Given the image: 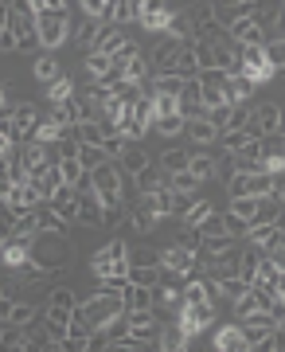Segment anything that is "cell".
Listing matches in <instances>:
<instances>
[{"mask_svg": "<svg viewBox=\"0 0 285 352\" xmlns=\"http://www.w3.org/2000/svg\"><path fill=\"white\" fill-rule=\"evenodd\" d=\"M78 314L87 317L94 329H106L113 317L125 314V294H117V289H90L78 302Z\"/></svg>", "mask_w": 285, "mask_h": 352, "instance_id": "cell-1", "label": "cell"}, {"mask_svg": "<svg viewBox=\"0 0 285 352\" xmlns=\"http://www.w3.org/2000/svg\"><path fill=\"white\" fill-rule=\"evenodd\" d=\"M32 263H39L43 270H62L71 263V239L59 231H39L32 243Z\"/></svg>", "mask_w": 285, "mask_h": 352, "instance_id": "cell-2", "label": "cell"}, {"mask_svg": "<svg viewBox=\"0 0 285 352\" xmlns=\"http://www.w3.org/2000/svg\"><path fill=\"white\" fill-rule=\"evenodd\" d=\"M94 278H129V247L122 239H110L94 258H90Z\"/></svg>", "mask_w": 285, "mask_h": 352, "instance_id": "cell-3", "label": "cell"}, {"mask_svg": "<svg viewBox=\"0 0 285 352\" xmlns=\"http://www.w3.org/2000/svg\"><path fill=\"white\" fill-rule=\"evenodd\" d=\"M71 12H43L39 16V39H43V51H55L71 39Z\"/></svg>", "mask_w": 285, "mask_h": 352, "instance_id": "cell-4", "label": "cell"}, {"mask_svg": "<svg viewBox=\"0 0 285 352\" xmlns=\"http://www.w3.org/2000/svg\"><path fill=\"white\" fill-rule=\"evenodd\" d=\"M277 126H282V106H277V102H262V106L250 110V122L242 129H247L254 141H262V138H270V133H277Z\"/></svg>", "mask_w": 285, "mask_h": 352, "instance_id": "cell-5", "label": "cell"}, {"mask_svg": "<svg viewBox=\"0 0 285 352\" xmlns=\"http://www.w3.org/2000/svg\"><path fill=\"white\" fill-rule=\"evenodd\" d=\"M94 192H98L106 204H117L122 200V180H125V168L122 164H113V161H106L102 168H94Z\"/></svg>", "mask_w": 285, "mask_h": 352, "instance_id": "cell-6", "label": "cell"}, {"mask_svg": "<svg viewBox=\"0 0 285 352\" xmlns=\"http://www.w3.org/2000/svg\"><path fill=\"white\" fill-rule=\"evenodd\" d=\"M238 321H242V333H247V344H250V349H266V340H270L273 329H277V321H273L270 309H258V314L238 317Z\"/></svg>", "mask_w": 285, "mask_h": 352, "instance_id": "cell-7", "label": "cell"}, {"mask_svg": "<svg viewBox=\"0 0 285 352\" xmlns=\"http://www.w3.org/2000/svg\"><path fill=\"white\" fill-rule=\"evenodd\" d=\"M78 219L87 227H106V200L94 188H78Z\"/></svg>", "mask_w": 285, "mask_h": 352, "instance_id": "cell-8", "label": "cell"}, {"mask_svg": "<svg viewBox=\"0 0 285 352\" xmlns=\"http://www.w3.org/2000/svg\"><path fill=\"white\" fill-rule=\"evenodd\" d=\"M184 39H164L161 47H157V55H152V75H176V59L184 55Z\"/></svg>", "mask_w": 285, "mask_h": 352, "instance_id": "cell-9", "label": "cell"}, {"mask_svg": "<svg viewBox=\"0 0 285 352\" xmlns=\"http://www.w3.org/2000/svg\"><path fill=\"white\" fill-rule=\"evenodd\" d=\"M161 219H164V215L152 208L149 196H141V200L133 204V212H129V223L137 227V235H152V231L161 227Z\"/></svg>", "mask_w": 285, "mask_h": 352, "instance_id": "cell-10", "label": "cell"}, {"mask_svg": "<svg viewBox=\"0 0 285 352\" xmlns=\"http://www.w3.org/2000/svg\"><path fill=\"white\" fill-rule=\"evenodd\" d=\"M145 309H157V286L129 282L125 286V314H145Z\"/></svg>", "mask_w": 285, "mask_h": 352, "instance_id": "cell-11", "label": "cell"}, {"mask_svg": "<svg viewBox=\"0 0 285 352\" xmlns=\"http://www.w3.org/2000/svg\"><path fill=\"white\" fill-rule=\"evenodd\" d=\"M199 263V251H192V247H184V243H172V247H164L161 251V266H168V270H184V274H192V266Z\"/></svg>", "mask_w": 285, "mask_h": 352, "instance_id": "cell-12", "label": "cell"}, {"mask_svg": "<svg viewBox=\"0 0 285 352\" xmlns=\"http://www.w3.org/2000/svg\"><path fill=\"white\" fill-rule=\"evenodd\" d=\"M172 16L176 12L164 4V0H152V4H145V8H141V28H145V32H168Z\"/></svg>", "mask_w": 285, "mask_h": 352, "instance_id": "cell-13", "label": "cell"}, {"mask_svg": "<svg viewBox=\"0 0 285 352\" xmlns=\"http://www.w3.org/2000/svg\"><path fill=\"white\" fill-rule=\"evenodd\" d=\"M129 32H125V24H102L98 32V43H94V51H102V55H117V51L129 43Z\"/></svg>", "mask_w": 285, "mask_h": 352, "instance_id": "cell-14", "label": "cell"}, {"mask_svg": "<svg viewBox=\"0 0 285 352\" xmlns=\"http://www.w3.org/2000/svg\"><path fill=\"white\" fill-rule=\"evenodd\" d=\"M247 243H254V247H262V251L270 254V251H277L285 243V231L277 223H254L250 227V235H247Z\"/></svg>", "mask_w": 285, "mask_h": 352, "instance_id": "cell-15", "label": "cell"}, {"mask_svg": "<svg viewBox=\"0 0 285 352\" xmlns=\"http://www.w3.org/2000/svg\"><path fill=\"white\" fill-rule=\"evenodd\" d=\"M211 349H219V352H242V349H250V344H247V333H242V321L219 329V333L211 337Z\"/></svg>", "mask_w": 285, "mask_h": 352, "instance_id": "cell-16", "label": "cell"}, {"mask_svg": "<svg viewBox=\"0 0 285 352\" xmlns=\"http://www.w3.org/2000/svg\"><path fill=\"white\" fill-rule=\"evenodd\" d=\"M235 164H238V173H266V153H262V141H250L247 149H238L235 153Z\"/></svg>", "mask_w": 285, "mask_h": 352, "instance_id": "cell-17", "label": "cell"}, {"mask_svg": "<svg viewBox=\"0 0 285 352\" xmlns=\"http://www.w3.org/2000/svg\"><path fill=\"white\" fill-rule=\"evenodd\" d=\"M32 75H36L43 87H51L55 78H62V63L51 55V51H39L36 59H32Z\"/></svg>", "mask_w": 285, "mask_h": 352, "instance_id": "cell-18", "label": "cell"}, {"mask_svg": "<svg viewBox=\"0 0 285 352\" xmlns=\"http://www.w3.org/2000/svg\"><path fill=\"white\" fill-rule=\"evenodd\" d=\"M133 180H137V192H157V188H168V168H164L161 161H152L149 168H141V173H137Z\"/></svg>", "mask_w": 285, "mask_h": 352, "instance_id": "cell-19", "label": "cell"}, {"mask_svg": "<svg viewBox=\"0 0 285 352\" xmlns=\"http://www.w3.org/2000/svg\"><path fill=\"white\" fill-rule=\"evenodd\" d=\"M106 24H141V0H113Z\"/></svg>", "mask_w": 285, "mask_h": 352, "instance_id": "cell-20", "label": "cell"}, {"mask_svg": "<svg viewBox=\"0 0 285 352\" xmlns=\"http://www.w3.org/2000/svg\"><path fill=\"white\" fill-rule=\"evenodd\" d=\"M47 204L62 215V219H78V188H75V184H62Z\"/></svg>", "mask_w": 285, "mask_h": 352, "instance_id": "cell-21", "label": "cell"}, {"mask_svg": "<svg viewBox=\"0 0 285 352\" xmlns=\"http://www.w3.org/2000/svg\"><path fill=\"white\" fill-rule=\"evenodd\" d=\"M102 24H106V20H98V16H87V12H82V24H78V32L71 36V39H75V47H78V51H94Z\"/></svg>", "mask_w": 285, "mask_h": 352, "instance_id": "cell-22", "label": "cell"}, {"mask_svg": "<svg viewBox=\"0 0 285 352\" xmlns=\"http://www.w3.org/2000/svg\"><path fill=\"white\" fill-rule=\"evenodd\" d=\"M149 164H152V157L145 153V141H129V145H125V153H122V168H125L129 176H137L141 168H149Z\"/></svg>", "mask_w": 285, "mask_h": 352, "instance_id": "cell-23", "label": "cell"}, {"mask_svg": "<svg viewBox=\"0 0 285 352\" xmlns=\"http://www.w3.org/2000/svg\"><path fill=\"white\" fill-rule=\"evenodd\" d=\"M184 133H187V138H192V141H196V145H215V141H219V133H223V129H219V126H211L207 118H187Z\"/></svg>", "mask_w": 285, "mask_h": 352, "instance_id": "cell-24", "label": "cell"}, {"mask_svg": "<svg viewBox=\"0 0 285 352\" xmlns=\"http://www.w3.org/2000/svg\"><path fill=\"white\" fill-rule=\"evenodd\" d=\"M227 32H231L238 43H262V47H266V32L254 24V16H242V20H235V24L227 28Z\"/></svg>", "mask_w": 285, "mask_h": 352, "instance_id": "cell-25", "label": "cell"}, {"mask_svg": "<svg viewBox=\"0 0 285 352\" xmlns=\"http://www.w3.org/2000/svg\"><path fill=\"white\" fill-rule=\"evenodd\" d=\"M192 173H196L203 184H207L211 176H219V161H215V157H207V145H199V149L192 153Z\"/></svg>", "mask_w": 285, "mask_h": 352, "instance_id": "cell-26", "label": "cell"}, {"mask_svg": "<svg viewBox=\"0 0 285 352\" xmlns=\"http://www.w3.org/2000/svg\"><path fill=\"white\" fill-rule=\"evenodd\" d=\"M262 258H266V251H262V247H254V243H250L247 251L238 254V274L247 278L250 286H254V274H258V266H262Z\"/></svg>", "mask_w": 285, "mask_h": 352, "instance_id": "cell-27", "label": "cell"}, {"mask_svg": "<svg viewBox=\"0 0 285 352\" xmlns=\"http://www.w3.org/2000/svg\"><path fill=\"white\" fill-rule=\"evenodd\" d=\"M161 349H164V352H180V349H187V333H184V325H180V321H164Z\"/></svg>", "mask_w": 285, "mask_h": 352, "instance_id": "cell-28", "label": "cell"}, {"mask_svg": "<svg viewBox=\"0 0 285 352\" xmlns=\"http://www.w3.org/2000/svg\"><path fill=\"white\" fill-rule=\"evenodd\" d=\"M75 138H78V145H106V126L102 122H78L75 126Z\"/></svg>", "mask_w": 285, "mask_h": 352, "instance_id": "cell-29", "label": "cell"}, {"mask_svg": "<svg viewBox=\"0 0 285 352\" xmlns=\"http://www.w3.org/2000/svg\"><path fill=\"white\" fill-rule=\"evenodd\" d=\"M0 340H4V349H32V333L24 325H12V321H4Z\"/></svg>", "mask_w": 285, "mask_h": 352, "instance_id": "cell-30", "label": "cell"}, {"mask_svg": "<svg viewBox=\"0 0 285 352\" xmlns=\"http://www.w3.org/2000/svg\"><path fill=\"white\" fill-rule=\"evenodd\" d=\"M43 314L36 302H16L12 305V314H4V321H12V325H24V329H32L36 325V317Z\"/></svg>", "mask_w": 285, "mask_h": 352, "instance_id": "cell-31", "label": "cell"}, {"mask_svg": "<svg viewBox=\"0 0 285 352\" xmlns=\"http://www.w3.org/2000/svg\"><path fill=\"white\" fill-rule=\"evenodd\" d=\"M39 231H59V235H67L71 231V219H62L51 204H39Z\"/></svg>", "mask_w": 285, "mask_h": 352, "instance_id": "cell-32", "label": "cell"}, {"mask_svg": "<svg viewBox=\"0 0 285 352\" xmlns=\"http://www.w3.org/2000/svg\"><path fill=\"white\" fill-rule=\"evenodd\" d=\"M78 161H82L87 173H94V168H102L106 161H113V157L106 153V145H78Z\"/></svg>", "mask_w": 285, "mask_h": 352, "instance_id": "cell-33", "label": "cell"}, {"mask_svg": "<svg viewBox=\"0 0 285 352\" xmlns=\"http://www.w3.org/2000/svg\"><path fill=\"white\" fill-rule=\"evenodd\" d=\"M219 282V294H223V302H238L242 294L250 289V282L242 274H227V278H215Z\"/></svg>", "mask_w": 285, "mask_h": 352, "instance_id": "cell-34", "label": "cell"}, {"mask_svg": "<svg viewBox=\"0 0 285 352\" xmlns=\"http://www.w3.org/2000/svg\"><path fill=\"white\" fill-rule=\"evenodd\" d=\"M285 212V204L277 200V192H270V196H262L258 204V215H254V223H277V215Z\"/></svg>", "mask_w": 285, "mask_h": 352, "instance_id": "cell-35", "label": "cell"}, {"mask_svg": "<svg viewBox=\"0 0 285 352\" xmlns=\"http://www.w3.org/2000/svg\"><path fill=\"white\" fill-rule=\"evenodd\" d=\"M113 71V55H102V51H87V75L98 82Z\"/></svg>", "mask_w": 285, "mask_h": 352, "instance_id": "cell-36", "label": "cell"}, {"mask_svg": "<svg viewBox=\"0 0 285 352\" xmlns=\"http://www.w3.org/2000/svg\"><path fill=\"white\" fill-rule=\"evenodd\" d=\"M168 188L172 192H199L203 188V180H199L192 168H184V173H168Z\"/></svg>", "mask_w": 285, "mask_h": 352, "instance_id": "cell-37", "label": "cell"}, {"mask_svg": "<svg viewBox=\"0 0 285 352\" xmlns=\"http://www.w3.org/2000/svg\"><path fill=\"white\" fill-rule=\"evenodd\" d=\"M176 75H180V78H199V75H203V67H199V59H196V51H192V43H187L184 55L176 59Z\"/></svg>", "mask_w": 285, "mask_h": 352, "instance_id": "cell-38", "label": "cell"}, {"mask_svg": "<svg viewBox=\"0 0 285 352\" xmlns=\"http://www.w3.org/2000/svg\"><path fill=\"white\" fill-rule=\"evenodd\" d=\"M184 82L187 78H180V75H152V94H176L180 98Z\"/></svg>", "mask_w": 285, "mask_h": 352, "instance_id": "cell-39", "label": "cell"}, {"mask_svg": "<svg viewBox=\"0 0 285 352\" xmlns=\"http://www.w3.org/2000/svg\"><path fill=\"white\" fill-rule=\"evenodd\" d=\"M250 141H254V138H250L247 129H223V133H219V145H223L227 153H238V149H247Z\"/></svg>", "mask_w": 285, "mask_h": 352, "instance_id": "cell-40", "label": "cell"}, {"mask_svg": "<svg viewBox=\"0 0 285 352\" xmlns=\"http://www.w3.org/2000/svg\"><path fill=\"white\" fill-rule=\"evenodd\" d=\"M161 164L168 168V173H184V168H192V153H184V149H164V153H161Z\"/></svg>", "mask_w": 285, "mask_h": 352, "instance_id": "cell-41", "label": "cell"}, {"mask_svg": "<svg viewBox=\"0 0 285 352\" xmlns=\"http://www.w3.org/2000/svg\"><path fill=\"white\" fill-rule=\"evenodd\" d=\"M43 302H51V305H62V309H78V302H82V298H78L75 289H67V286H51V294L43 298Z\"/></svg>", "mask_w": 285, "mask_h": 352, "instance_id": "cell-42", "label": "cell"}, {"mask_svg": "<svg viewBox=\"0 0 285 352\" xmlns=\"http://www.w3.org/2000/svg\"><path fill=\"white\" fill-rule=\"evenodd\" d=\"M161 270H164V266H129V282H141V286H161Z\"/></svg>", "mask_w": 285, "mask_h": 352, "instance_id": "cell-43", "label": "cell"}, {"mask_svg": "<svg viewBox=\"0 0 285 352\" xmlns=\"http://www.w3.org/2000/svg\"><path fill=\"white\" fill-rule=\"evenodd\" d=\"M258 204H262V196H231V212H238L242 219H250V223H254Z\"/></svg>", "mask_w": 285, "mask_h": 352, "instance_id": "cell-44", "label": "cell"}, {"mask_svg": "<svg viewBox=\"0 0 285 352\" xmlns=\"http://www.w3.org/2000/svg\"><path fill=\"white\" fill-rule=\"evenodd\" d=\"M187 118L184 113H172V118H161V122H152V129L161 133V138H176V133H184Z\"/></svg>", "mask_w": 285, "mask_h": 352, "instance_id": "cell-45", "label": "cell"}, {"mask_svg": "<svg viewBox=\"0 0 285 352\" xmlns=\"http://www.w3.org/2000/svg\"><path fill=\"white\" fill-rule=\"evenodd\" d=\"M211 212H215V208H211V200H199L196 208H192L187 215H180L176 223H180V227H203V219H207Z\"/></svg>", "mask_w": 285, "mask_h": 352, "instance_id": "cell-46", "label": "cell"}, {"mask_svg": "<svg viewBox=\"0 0 285 352\" xmlns=\"http://www.w3.org/2000/svg\"><path fill=\"white\" fill-rule=\"evenodd\" d=\"M231 118H235V102H223V106H211L207 110V122L219 129H231Z\"/></svg>", "mask_w": 285, "mask_h": 352, "instance_id": "cell-47", "label": "cell"}, {"mask_svg": "<svg viewBox=\"0 0 285 352\" xmlns=\"http://www.w3.org/2000/svg\"><path fill=\"white\" fill-rule=\"evenodd\" d=\"M71 94H75V82H71L67 75H62V78H55V82L47 87V102H67Z\"/></svg>", "mask_w": 285, "mask_h": 352, "instance_id": "cell-48", "label": "cell"}, {"mask_svg": "<svg viewBox=\"0 0 285 352\" xmlns=\"http://www.w3.org/2000/svg\"><path fill=\"white\" fill-rule=\"evenodd\" d=\"M250 227H254L250 219H242L238 212H227V235H235V239H247Z\"/></svg>", "mask_w": 285, "mask_h": 352, "instance_id": "cell-49", "label": "cell"}, {"mask_svg": "<svg viewBox=\"0 0 285 352\" xmlns=\"http://www.w3.org/2000/svg\"><path fill=\"white\" fill-rule=\"evenodd\" d=\"M145 129H149V126H141V122H137V113H133V110L125 113V122H122V133H125V138H129V141H145Z\"/></svg>", "mask_w": 285, "mask_h": 352, "instance_id": "cell-50", "label": "cell"}, {"mask_svg": "<svg viewBox=\"0 0 285 352\" xmlns=\"http://www.w3.org/2000/svg\"><path fill=\"white\" fill-rule=\"evenodd\" d=\"M266 59L282 71L285 67V39H266Z\"/></svg>", "mask_w": 285, "mask_h": 352, "instance_id": "cell-51", "label": "cell"}, {"mask_svg": "<svg viewBox=\"0 0 285 352\" xmlns=\"http://www.w3.org/2000/svg\"><path fill=\"white\" fill-rule=\"evenodd\" d=\"M12 113H16V87L4 82V90H0V118H12Z\"/></svg>", "mask_w": 285, "mask_h": 352, "instance_id": "cell-52", "label": "cell"}, {"mask_svg": "<svg viewBox=\"0 0 285 352\" xmlns=\"http://www.w3.org/2000/svg\"><path fill=\"white\" fill-rule=\"evenodd\" d=\"M227 192L231 196H250V173H235L227 180Z\"/></svg>", "mask_w": 285, "mask_h": 352, "instance_id": "cell-53", "label": "cell"}, {"mask_svg": "<svg viewBox=\"0 0 285 352\" xmlns=\"http://www.w3.org/2000/svg\"><path fill=\"white\" fill-rule=\"evenodd\" d=\"M125 78H129V82H145V55H133V59L125 63Z\"/></svg>", "mask_w": 285, "mask_h": 352, "instance_id": "cell-54", "label": "cell"}, {"mask_svg": "<svg viewBox=\"0 0 285 352\" xmlns=\"http://www.w3.org/2000/svg\"><path fill=\"white\" fill-rule=\"evenodd\" d=\"M223 102H231L227 98V87H203V106H223Z\"/></svg>", "mask_w": 285, "mask_h": 352, "instance_id": "cell-55", "label": "cell"}, {"mask_svg": "<svg viewBox=\"0 0 285 352\" xmlns=\"http://www.w3.org/2000/svg\"><path fill=\"white\" fill-rule=\"evenodd\" d=\"M110 4H113V0H82V12H87V16H98V20H106Z\"/></svg>", "mask_w": 285, "mask_h": 352, "instance_id": "cell-56", "label": "cell"}, {"mask_svg": "<svg viewBox=\"0 0 285 352\" xmlns=\"http://www.w3.org/2000/svg\"><path fill=\"white\" fill-rule=\"evenodd\" d=\"M117 223H125V200L106 204V227H117Z\"/></svg>", "mask_w": 285, "mask_h": 352, "instance_id": "cell-57", "label": "cell"}, {"mask_svg": "<svg viewBox=\"0 0 285 352\" xmlns=\"http://www.w3.org/2000/svg\"><path fill=\"white\" fill-rule=\"evenodd\" d=\"M125 145H129V138H125V133H110V138H106V153H110V157H122Z\"/></svg>", "mask_w": 285, "mask_h": 352, "instance_id": "cell-58", "label": "cell"}, {"mask_svg": "<svg viewBox=\"0 0 285 352\" xmlns=\"http://www.w3.org/2000/svg\"><path fill=\"white\" fill-rule=\"evenodd\" d=\"M36 12H67V0H36Z\"/></svg>", "mask_w": 285, "mask_h": 352, "instance_id": "cell-59", "label": "cell"}, {"mask_svg": "<svg viewBox=\"0 0 285 352\" xmlns=\"http://www.w3.org/2000/svg\"><path fill=\"white\" fill-rule=\"evenodd\" d=\"M273 39H285V8H282V16H277V28H273Z\"/></svg>", "mask_w": 285, "mask_h": 352, "instance_id": "cell-60", "label": "cell"}, {"mask_svg": "<svg viewBox=\"0 0 285 352\" xmlns=\"http://www.w3.org/2000/svg\"><path fill=\"white\" fill-rule=\"evenodd\" d=\"M277 294H282V298H285V274L277 278Z\"/></svg>", "mask_w": 285, "mask_h": 352, "instance_id": "cell-61", "label": "cell"}, {"mask_svg": "<svg viewBox=\"0 0 285 352\" xmlns=\"http://www.w3.org/2000/svg\"><path fill=\"white\" fill-rule=\"evenodd\" d=\"M277 133H282V138H285V110H282V126H277Z\"/></svg>", "mask_w": 285, "mask_h": 352, "instance_id": "cell-62", "label": "cell"}, {"mask_svg": "<svg viewBox=\"0 0 285 352\" xmlns=\"http://www.w3.org/2000/svg\"><path fill=\"white\" fill-rule=\"evenodd\" d=\"M277 227H282V231H285V212H282V215H277Z\"/></svg>", "mask_w": 285, "mask_h": 352, "instance_id": "cell-63", "label": "cell"}, {"mask_svg": "<svg viewBox=\"0 0 285 352\" xmlns=\"http://www.w3.org/2000/svg\"><path fill=\"white\" fill-rule=\"evenodd\" d=\"M277 75H282V78H285V67H282V71H277Z\"/></svg>", "mask_w": 285, "mask_h": 352, "instance_id": "cell-64", "label": "cell"}]
</instances>
